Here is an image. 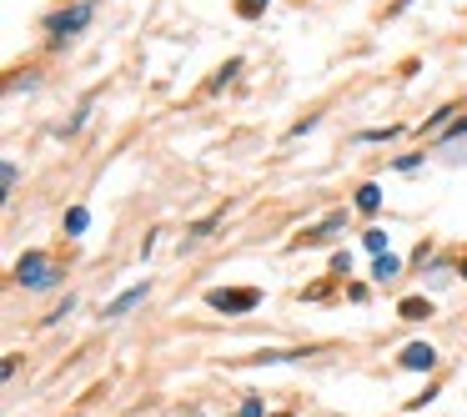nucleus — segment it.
Segmentation results:
<instances>
[{"label":"nucleus","mask_w":467,"mask_h":417,"mask_svg":"<svg viewBox=\"0 0 467 417\" xmlns=\"http://www.w3.org/2000/svg\"><path fill=\"white\" fill-rule=\"evenodd\" d=\"M80 26H91V0H76V6H66V10H56V15H46V31L60 40V35H76Z\"/></svg>","instance_id":"f257e3e1"},{"label":"nucleus","mask_w":467,"mask_h":417,"mask_svg":"<svg viewBox=\"0 0 467 417\" xmlns=\"http://www.w3.org/2000/svg\"><path fill=\"white\" fill-rule=\"evenodd\" d=\"M15 282H26V287H56L51 257L46 252H26V257L15 262Z\"/></svg>","instance_id":"f03ea898"},{"label":"nucleus","mask_w":467,"mask_h":417,"mask_svg":"<svg viewBox=\"0 0 467 417\" xmlns=\"http://www.w3.org/2000/svg\"><path fill=\"white\" fill-rule=\"evenodd\" d=\"M257 302H262V291H257V287H237V291L216 287V291H206V307H216V312H251Z\"/></svg>","instance_id":"7ed1b4c3"},{"label":"nucleus","mask_w":467,"mask_h":417,"mask_svg":"<svg viewBox=\"0 0 467 417\" xmlns=\"http://www.w3.org/2000/svg\"><path fill=\"white\" fill-rule=\"evenodd\" d=\"M402 367H407V372H432L437 367V352L427 342H412V347H402Z\"/></svg>","instance_id":"20e7f679"},{"label":"nucleus","mask_w":467,"mask_h":417,"mask_svg":"<svg viewBox=\"0 0 467 417\" xmlns=\"http://www.w3.org/2000/svg\"><path fill=\"white\" fill-rule=\"evenodd\" d=\"M141 302H146V287H131L126 297H116L111 307H105V317H126V312H131V307H141Z\"/></svg>","instance_id":"39448f33"},{"label":"nucleus","mask_w":467,"mask_h":417,"mask_svg":"<svg viewBox=\"0 0 467 417\" xmlns=\"http://www.w3.org/2000/svg\"><path fill=\"white\" fill-rule=\"evenodd\" d=\"M377 206H382V186H372V181H367V186H357V212H367V216H372Z\"/></svg>","instance_id":"423d86ee"},{"label":"nucleus","mask_w":467,"mask_h":417,"mask_svg":"<svg viewBox=\"0 0 467 417\" xmlns=\"http://www.w3.org/2000/svg\"><path fill=\"white\" fill-rule=\"evenodd\" d=\"M86 221H91L86 206H71V212H66V237H80V232H86Z\"/></svg>","instance_id":"0eeeda50"},{"label":"nucleus","mask_w":467,"mask_h":417,"mask_svg":"<svg viewBox=\"0 0 467 417\" xmlns=\"http://www.w3.org/2000/svg\"><path fill=\"white\" fill-rule=\"evenodd\" d=\"M452 116H457V106H442V111H432L427 121H422V136H427V131H442V126H448Z\"/></svg>","instance_id":"6e6552de"},{"label":"nucleus","mask_w":467,"mask_h":417,"mask_svg":"<svg viewBox=\"0 0 467 417\" xmlns=\"http://www.w3.org/2000/svg\"><path fill=\"white\" fill-rule=\"evenodd\" d=\"M402 317H407V322H422V317H432V307L422 302V297H407V302H402Z\"/></svg>","instance_id":"1a4fd4ad"},{"label":"nucleus","mask_w":467,"mask_h":417,"mask_svg":"<svg viewBox=\"0 0 467 417\" xmlns=\"http://www.w3.org/2000/svg\"><path fill=\"white\" fill-rule=\"evenodd\" d=\"M397 272H402V262H397V257H377V266H372V277H377V282H387V277H397Z\"/></svg>","instance_id":"9d476101"},{"label":"nucleus","mask_w":467,"mask_h":417,"mask_svg":"<svg viewBox=\"0 0 467 417\" xmlns=\"http://www.w3.org/2000/svg\"><path fill=\"white\" fill-rule=\"evenodd\" d=\"M362 241H367V252H372V257H387V237H382V232H367Z\"/></svg>","instance_id":"9b49d317"},{"label":"nucleus","mask_w":467,"mask_h":417,"mask_svg":"<svg viewBox=\"0 0 467 417\" xmlns=\"http://www.w3.org/2000/svg\"><path fill=\"white\" fill-rule=\"evenodd\" d=\"M237 417H262V398H246V402L237 407Z\"/></svg>","instance_id":"f8f14e48"},{"label":"nucleus","mask_w":467,"mask_h":417,"mask_svg":"<svg viewBox=\"0 0 467 417\" xmlns=\"http://www.w3.org/2000/svg\"><path fill=\"white\" fill-rule=\"evenodd\" d=\"M397 126H377V131H362V141H392Z\"/></svg>","instance_id":"ddd939ff"},{"label":"nucleus","mask_w":467,"mask_h":417,"mask_svg":"<svg viewBox=\"0 0 467 417\" xmlns=\"http://www.w3.org/2000/svg\"><path fill=\"white\" fill-rule=\"evenodd\" d=\"M457 136H467V116H457L452 126H448V141H457Z\"/></svg>","instance_id":"4468645a"},{"label":"nucleus","mask_w":467,"mask_h":417,"mask_svg":"<svg viewBox=\"0 0 467 417\" xmlns=\"http://www.w3.org/2000/svg\"><path fill=\"white\" fill-rule=\"evenodd\" d=\"M262 6H266V0H237V10H241V15H257Z\"/></svg>","instance_id":"2eb2a0df"},{"label":"nucleus","mask_w":467,"mask_h":417,"mask_svg":"<svg viewBox=\"0 0 467 417\" xmlns=\"http://www.w3.org/2000/svg\"><path fill=\"white\" fill-rule=\"evenodd\" d=\"M462 272H467V266H462Z\"/></svg>","instance_id":"dca6fc26"}]
</instances>
